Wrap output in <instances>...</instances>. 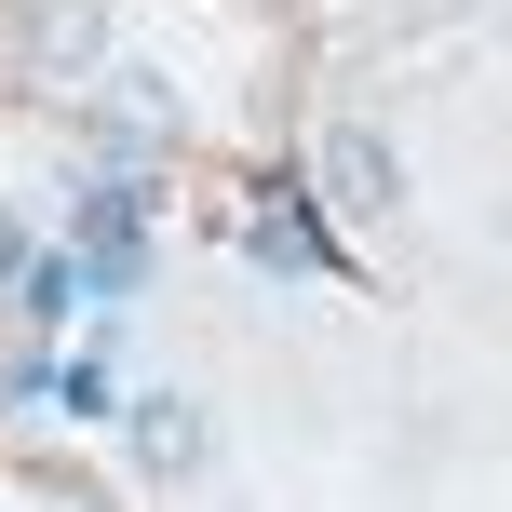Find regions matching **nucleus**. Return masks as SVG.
Instances as JSON below:
<instances>
[{"mask_svg": "<svg viewBox=\"0 0 512 512\" xmlns=\"http://www.w3.org/2000/svg\"><path fill=\"white\" fill-rule=\"evenodd\" d=\"M0 68H14L27 95H54V81L95 95V68H108V0H14V14H0Z\"/></svg>", "mask_w": 512, "mask_h": 512, "instance_id": "obj_1", "label": "nucleus"}, {"mask_svg": "<svg viewBox=\"0 0 512 512\" xmlns=\"http://www.w3.org/2000/svg\"><path fill=\"white\" fill-rule=\"evenodd\" d=\"M310 203H324L337 230L405 216V162H391V135H378V122H324V135H310Z\"/></svg>", "mask_w": 512, "mask_h": 512, "instance_id": "obj_2", "label": "nucleus"}, {"mask_svg": "<svg viewBox=\"0 0 512 512\" xmlns=\"http://www.w3.org/2000/svg\"><path fill=\"white\" fill-rule=\"evenodd\" d=\"M122 445H135L149 486H203V472H216V418L189 405V391H135V405H122Z\"/></svg>", "mask_w": 512, "mask_h": 512, "instance_id": "obj_3", "label": "nucleus"}]
</instances>
